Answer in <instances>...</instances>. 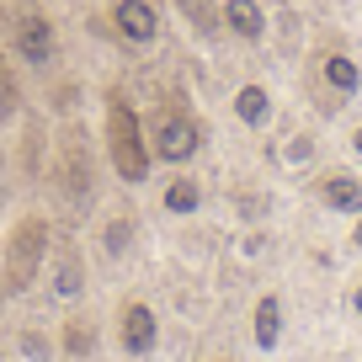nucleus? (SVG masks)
Segmentation results:
<instances>
[{"instance_id":"nucleus-5","label":"nucleus","mask_w":362,"mask_h":362,"mask_svg":"<svg viewBox=\"0 0 362 362\" xmlns=\"http://www.w3.org/2000/svg\"><path fill=\"white\" fill-rule=\"evenodd\" d=\"M123 346L134 351V357H144V351L155 346V315H149L144 304L128 309V320H123Z\"/></svg>"},{"instance_id":"nucleus-18","label":"nucleus","mask_w":362,"mask_h":362,"mask_svg":"<svg viewBox=\"0 0 362 362\" xmlns=\"http://www.w3.org/2000/svg\"><path fill=\"white\" fill-rule=\"evenodd\" d=\"M351 240H357V250H362V224H357V235H351Z\"/></svg>"},{"instance_id":"nucleus-16","label":"nucleus","mask_w":362,"mask_h":362,"mask_svg":"<svg viewBox=\"0 0 362 362\" xmlns=\"http://www.w3.org/2000/svg\"><path fill=\"white\" fill-rule=\"evenodd\" d=\"M123 245H128V229L112 224V235H107V250H123Z\"/></svg>"},{"instance_id":"nucleus-11","label":"nucleus","mask_w":362,"mask_h":362,"mask_svg":"<svg viewBox=\"0 0 362 362\" xmlns=\"http://www.w3.org/2000/svg\"><path fill=\"white\" fill-rule=\"evenodd\" d=\"M235 107H240V117H245V123H261V117H267V90H261V86H245Z\"/></svg>"},{"instance_id":"nucleus-4","label":"nucleus","mask_w":362,"mask_h":362,"mask_svg":"<svg viewBox=\"0 0 362 362\" xmlns=\"http://www.w3.org/2000/svg\"><path fill=\"white\" fill-rule=\"evenodd\" d=\"M16 43H22V54L33 59V64H43V59H54V33H48L43 16H22V27H16Z\"/></svg>"},{"instance_id":"nucleus-12","label":"nucleus","mask_w":362,"mask_h":362,"mask_svg":"<svg viewBox=\"0 0 362 362\" xmlns=\"http://www.w3.org/2000/svg\"><path fill=\"white\" fill-rule=\"evenodd\" d=\"M165 203L176 208V214H192V208H197V187H192V181H176V187H170V197H165Z\"/></svg>"},{"instance_id":"nucleus-8","label":"nucleus","mask_w":362,"mask_h":362,"mask_svg":"<svg viewBox=\"0 0 362 362\" xmlns=\"http://www.w3.org/2000/svg\"><path fill=\"white\" fill-rule=\"evenodd\" d=\"M224 16H229V27H235L240 37H261V27H267V22H261V6H256V0H229Z\"/></svg>"},{"instance_id":"nucleus-3","label":"nucleus","mask_w":362,"mask_h":362,"mask_svg":"<svg viewBox=\"0 0 362 362\" xmlns=\"http://www.w3.org/2000/svg\"><path fill=\"white\" fill-rule=\"evenodd\" d=\"M197 149V123L192 117H165L160 123V155L165 160H187Z\"/></svg>"},{"instance_id":"nucleus-9","label":"nucleus","mask_w":362,"mask_h":362,"mask_svg":"<svg viewBox=\"0 0 362 362\" xmlns=\"http://www.w3.org/2000/svg\"><path fill=\"white\" fill-rule=\"evenodd\" d=\"M325 80H330L336 90H357V86H362L357 64H351V59H341V54H330V59H325Z\"/></svg>"},{"instance_id":"nucleus-15","label":"nucleus","mask_w":362,"mask_h":362,"mask_svg":"<svg viewBox=\"0 0 362 362\" xmlns=\"http://www.w3.org/2000/svg\"><path fill=\"white\" fill-rule=\"evenodd\" d=\"M90 346V330H75V325H69V351H86Z\"/></svg>"},{"instance_id":"nucleus-7","label":"nucleus","mask_w":362,"mask_h":362,"mask_svg":"<svg viewBox=\"0 0 362 362\" xmlns=\"http://www.w3.org/2000/svg\"><path fill=\"white\" fill-rule=\"evenodd\" d=\"M325 203L341 214H357L362 208V181L357 176H325Z\"/></svg>"},{"instance_id":"nucleus-10","label":"nucleus","mask_w":362,"mask_h":362,"mask_svg":"<svg viewBox=\"0 0 362 362\" xmlns=\"http://www.w3.org/2000/svg\"><path fill=\"white\" fill-rule=\"evenodd\" d=\"M256 341H261V346H277V298H261V309H256Z\"/></svg>"},{"instance_id":"nucleus-14","label":"nucleus","mask_w":362,"mask_h":362,"mask_svg":"<svg viewBox=\"0 0 362 362\" xmlns=\"http://www.w3.org/2000/svg\"><path fill=\"white\" fill-rule=\"evenodd\" d=\"M181 6L192 11V22H197V27H214V11H208V0H181Z\"/></svg>"},{"instance_id":"nucleus-17","label":"nucleus","mask_w":362,"mask_h":362,"mask_svg":"<svg viewBox=\"0 0 362 362\" xmlns=\"http://www.w3.org/2000/svg\"><path fill=\"white\" fill-rule=\"evenodd\" d=\"M351 309H357V315H362V288H357V293H351Z\"/></svg>"},{"instance_id":"nucleus-1","label":"nucleus","mask_w":362,"mask_h":362,"mask_svg":"<svg viewBox=\"0 0 362 362\" xmlns=\"http://www.w3.org/2000/svg\"><path fill=\"white\" fill-rule=\"evenodd\" d=\"M107 139H112L117 170H123L128 181H139L149 170V155H144V144H139V123H134V112H128L123 102H112V112H107Z\"/></svg>"},{"instance_id":"nucleus-13","label":"nucleus","mask_w":362,"mask_h":362,"mask_svg":"<svg viewBox=\"0 0 362 362\" xmlns=\"http://www.w3.org/2000/svg\"><path fill=\"white\" fill-rule=\"evenodd\" d=\"M11 102H16V86H11V69L0 64V123H6V112H11Z\"/></svg>"},{"instance_id":"nucleus-2","label":"nucleus","mask_w":362,"mask_h":362,"mask_svg":"<svg viewBox=\"0 0 362 362\" xmlns=\"http://www.w3.org/2000/svg\"><path fill=\"white\" fill-rule=\"evenodd\" d=\"M37 256H43V224H22L16 229V250H11V288H22L33 277Z\"/></svg>"},{"instance_id":"nucleus-6","label":"nucleus","mask_w":362,"mask_h":362,"mask_svg":"<svg viewBox=\"0 0 362 362\" xmlns=\"http://www.w3.org/2000/svg\"><path fill=\"white\" fill-rule=\"evenodd\" d=\"M117 27H123L134 43H149V37H155V11H149L144 0H123V6H117Z\"/></svg>"},{"instance_id":"nucleus-19","label":"nucleus","mask_w":362,"mask_h":362,"mask_svg":"<svg viewBox=\"0 0 362 362\" xmlns=\"http://www.w3.org/2000/svg\"><path fill=\"white\" fill-rule=\"evenodd\" d=\"M357 149H362V128H357Z\"/></svg>"}]
</instances>
